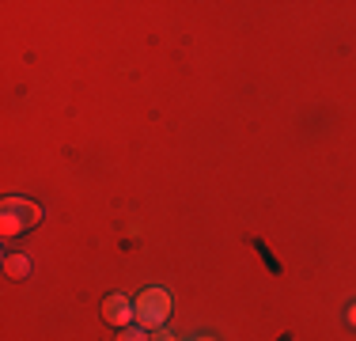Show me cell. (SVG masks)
I'll use <instances>...</instances> for the list:
<instances>
[{
    "instance_id": "obj_1",
    "label": "cell",
    "mask_w": 356,
    "mask_h": 341,
    "mask_svg": "<svg viewBox=\"0 0 356 341\" xmlns=\"http://www.w3.org/2000/svg\"><path fill=\"white\" fill-rule=\"evenodd\" d=\"M38 220H42V209L27 198H8L4 205H0V232H4L8 239L19 235V232H31Z\"/></svg>"
},
{
    "instance_id": "obj_2",
    "label": "cell",
    "mask_w": 356,
    "mask_h": 341,
    "mask_svg": "<svg viewBox=\"0 0 356 341\" xmlns=\"http://www.w3.org/2000/svg\"><path fill=\"white\" fill-rule=\"evenodd\" d=\"M133 311H137V326L144 330H159L167 322V315H171V296L163 292V288H144L137 296V303H133Z\"/></svg>"
},
{
    "instance_id": "obj_3",
    "label": "cell",
    "mask_w": 356,
    "mask_h": 341,
    "mask_svg": "<svg viewBox=\"0 0 356 341\" xmlns=\"http://www.w3.org/2000/svg\"><path fill=\"white\" fill-rule=\"evenodd\" d=\"M103 319L110 322V326H122L125 330L133 319H137V311H133V303L125 300L122 292H114V296H106V300H103Z\"/></svg>"
},
{
    "instance_id": "obj_4",
    "label": "cell",
    "mask_w": 356,
    "mask_h": 341,
    "mask_svg": "<svg viewBox=\"0 0 356 341\" xmlns=\"http://www.w3.org/2000/svg\"><path fill=\"white\" fill-rule=\"evenodd\" d=\"M27 273H31V262L23 258V254H8L4 258V277L8 280H23Z\"/></svg>"
},
{
    "instance_id": "obj_5",
    "label": "cell",
    "mask_w": 356,
    "mask_h": 341,
    "mask_svg": "<svg viewBox=\"0 0 356 341\" xmlns=\"http://www.w3.org/2000/svg\"><path fill=\"white\" fill-rule=\"evenodd\" d=\"M118 341H148V330L144 326H125L122 334H118Z\"/></svg>"
},
{
    "instance_id": "obj_6",
    "label": "cell",
    "mask_w": 356,
    "mask_h": 341,
    "mask_svg": "<svg viewBox=\"0 0 356 341\" xmlns=\"http://www.w3.org/2000/svg\"><path fill=\"white\" fill-rule=\"evenodd\" d=\"M345 319H349V326H356V303L349 307V315H345Z\"/></svg>"
},
{
    "instance_id": "obj_7",
    "label": "cell",
    "mask_w": 356,
    "mask_h": 341,
    "mask_svg": "<svg viewBox=\"0 0 356 341\" xmlns=\"http://www.w3.org/2000/svg\"><path fill=\"white\" fill-rule=\"evenodd\" d=\"M156 341H175L171 334H156Z\"/></svg>"
},
{
    "instance_id": "obj_8",
    "label": "cell",
    "mask_w": 356,
    "mask_h": 341,
    "mask_svg": "<svg viewBox=\"0 0 356 341\" xmlns=\"http://www.w3.org/2000/svg\"><path fill=\"white\" fill-rule=\"evenodd\" d=\"M201 341H213V338H201Z\"/></svg>"
}]
</instances>
